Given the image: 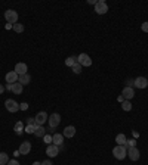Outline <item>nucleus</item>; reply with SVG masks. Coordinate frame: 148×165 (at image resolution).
<instances>
[{
	"label": "nucleus",
	"mask_w": 148,
	"mask_h": 165,
	"mask_svg": "<svg viewBox=\"0 0 148 165\" xmlns=\"http://www.w3.org/2000/svg\"><path fill=\"white\" fill-rule=\"evenodd\" d=\"M27 126H37V124H36V119H34V118H28L27 119Z\"/></svg>",
	"instance_id": "obj_30"
},
{
	"label": "nucleus",
	"mask_w": 148,
	"mask_h": 165,
	"mask_svg": "<svg viewBox=\"0 0 148 165\" xmlns=\"http://www.w3.org/2000/svg\"><path fill=\"white\" fill-rule=\"evenodd\" d=\"M95 12L98 15H104V13L108 12V5L104 2V0H99L96 5H95Z\"/></svg>",
	"instance_id": "obj_4"
},
{
	"label": "nucleus",
	"mask_w": 148,
	"mask_h": 165,
	"mask_svg": "<svg viewBox=\"0 0 148 165\" xmlns=\"http://www.w3.org/2000/svg\"><path fill=\"white\" fill-rule=\"evenodd\" d=\"M20 153L21 155H27V153H30V151H31V143L30 142H22V145L20 146Z\"/></svg>",
	"instance_id": "obj_14"
},
{
	"label": "nucleus",
	"mask_w": 148,
	"mask_h": 165,
	"mask_svg": "<svg viewBox=\"0 0 148 165\" xmlns=\"http://www.w3.org/2000/svg\"><path fill=\"white\" fill-rule=\"evenodd\" d=\"M45 134H46V130H45L43 127L36 126V130H34V136H36V137H45Z\"/></svg>",
	"instance_id": "obj_18"
},
{
	"label": "nucleus",
	"mask_w": 148,
	"mask_h": 165,
	"mask_svg": "<svg viewBox=\"0 0 148 165\" xmlns=\"http://www.w3.org/2000/svg\"><path fill=\"white\" fill-rule=\"evenodd\" d=\"M76 64H77V56H70V58L65 59V65L70 66V68H73Z\"/></svg>",
	"instance_id": "obj_22"
},
{
	"label": "nucleus",
	"mask_w": 148,
	"mask_h": 165,
	"mask_svg": "<svg viewBox=\"0 0 148 165\" xmlns=\"http://www.w3.org/2000/svg\"><path fill=\"white\" fill-rule=\"evenodd\" d=\"M77 62H79L81 66H90L92 65V59H90V56L86 55V53L79 55V56H77Z\"/></svg>",
	"instance_id": "obj_5"
},
{
	"label": "nucleus",
	"mask_w": 148,
	"mask_h": 165,
	"mask_svg": "<svg viewBox=\"0 0 148 165\" xmlns=\"http://www.w3.org/2000/svg\"><path fill=\"white\" fill-rule=\"evenodd\" d=\"M41 165H54V164H52L50 161H43V162H41Z\"/></svg>",
	"instance_id": "obj_35"
},
{
	"label": "nucleus",
	"mask_w": 148,
	"mask_h": 165,
	"mask_svg": "<svg viewBox=\"0 0 148 165\" xmlns=\"http://www.w3.org/2000/svg\"><path fill=\"white\" fill-rule=\"evenodd\" d=\"M113 155H114V158H115V159H119V161H123V159L128 156V147H126V146L117 145L114 149H113Z\"/></svg>",
	"instance_id": "obj_1"
},
{
	"label": "nucleus",
	"mask_w": 148,
	"mask_h": 165,
	"mask_svg": "<svg viewBox=\"0 0 148 165\" xmlns=\"http://www.w3.org/2000/svg\"><path fill=\"white\" fill-rule=\"evenodd\" d=\"M7 165H20V162H18L16 159H12V161H9V162H7Z\"/></svg>",
	"instance_id": "obj_33"
},
{
	"label": "nucleus",
	"mask_w": 148,
	"mask_h": 165,
	"mask_svg": "<svg viewBox=\"0 0 148 165\" xmlns=\"http://www.w3.org/2000/svg\"><path fill=\"white\" fill-rule=\"evenodd\" d=\"M12 28H14L16 33H22V31H24V25H22V24H18V22H16V24H14V25H12Z\"/></svg>",
	"instance_id": "obj_25"
},
{
	"label": "nucleus",
	"mask_w": 148,
	"mask_h": 165,
	"mask_svg": "<svg viewBox=\"0 0 148 165\" xmlns=\"http://www.w3.org/2000/svg\"><path fill=\"white\" fill-rule=\"evenodd\" d=\"M74 134H76V128H74L73 126H68L64 128V137H67V139H70V137H74Z\"/></svg>",
	"instance_id": "obj_15"
},
{
	"label": "nucleus",
	"mask_w": 148,
	"mask_h": 165,
	"mask_svg": "<svg viewBox=\"0 0 148 165\" xmlns=\"http://www.w3.org/2000/svg\"><path fill=\"white\" fill-rule=\"evenodd\" d=\"M33 165H41V162H34Z\"/></svg>",
	"instance_id": "obj_41"
},
{
	"label": "nucleus",
	"mask_w": 148,
	"mask_h": 165,
	"mask_svg": "<svg viewBox=\"0 0 148 165\" xmlns=\"http://www.w3.org/2000/svg\"><path fill=\"white\" fill-rule=\"evenodd\" d=\"M9 162V158H7V153L0 152V165H7Z\"/></svg>",
	"instance_id": "obj_23"
},
{
	"label": "nucleus",
	"mask_w": 148,
	"mask_h": 165,
	"mask_svg": "<svg viewBox=\"0 0 148 165\" xmlns=\"http://www.w3.org/2000/svg\"><path fill=\"white\" fill-rule=\"evenodd\" d=\"M47 118H49V115H47L46 112H39L36 117H34V119H36V124H37V126H43V124L47 121Z\"/></svg>",
	"instance_id": "obj_10"
},
{
	"label": "nucleus",
	"mask_w": 148,
	"mask_h": 165,
	"mask_svg": "<svg viewBox=\"0 0 148 165\" xmlns=\"http://www.w3.org/2000/svg\"><path fill=\"white\" fill-rule=\"evenodd\" d=\"M5 19L7 21V24L14 25V24L18 22V13L15 12L14 9H7L6 12H5Z\"/></svg>",
	"instance_id": "obj_2"
},
{
	"label": "nucleus",
	"mask_w": 148,
	"mask_h": 165,
	"mask_svg": "<svg viewBox=\"0 0 148 165\" xmlns=\"http://www.w3.org/2000/svg\"><path fill=\"white\" fill-rule=\"evenodd\" d=\"M133 81L135 80H128V81H126V87H132L133 86Z\"/></svg>",
	"instance_id": "obj_34"
},
{
	"label": "nucleus",
	"mask_w": 148,
	"mask_h": 165,
	"mask_svg": "<svg viewBox=\"0 0 148 165\" xmlns=\"http://www.w3.org/2000/svg\"><path fill=\"white\" fill-rule=\"evenodd\" d=\"M28 71V66L27 64H24V62H20V64H16L15 66V72L18 74V75H24V74H27Z\"/></svg>",
	"instance_id": "obj_12"
},
{
	"label": "nucleus",
	"mask_w": 148,
	"mask_h": 165,
	"mask_svg": "<svg viewBox=\"0 0 148 165\" xmlns=\"http://www.w3.org/2000/svg\"><path fill=\"white\" fill-rule=\"evenodd\" d=\"M126 142H128V139H126V136L121 133V134H117V137H115V143L120 146H126Z\"/></svg>",
	"instance_id": "obj_19"
},
{
	"label": "nucleus",
	"mask_w": 148,
	"mask_h": 165,
	"mask_svg": "<svg viewBox=\"0 0 148 165\" xmlns=\"http://www.w3.org/2000/svg\"><path fill=\"white\" fill-rule=\"evenodd\" d=\"M18 155H21L20 151H15V152H14V156H18Z\"/></svg>",
	"instance_id": "obj_40"
},
{
	"label": "nucleus",
	"mask_w": 148,
	"mask_h": 165,
	"mask_svg": "<svg viewBox=\"0 0 148 165\" xmlns=\"http://www.w3.org/2000/svg\"><path fill=\"white\" fill-rule=\"evenodd\" d=\"M59 153V146H56V145H49L47 146V149H46V155L47 156H50V158H55L56 155Z\"/></svg>",
	"instance_id": "obj_8"
},
{
	"label": "nucleus",
	"mask_w": 148,
	"mask_h": 165,
	"mask_svg": "<svg viewBox=\"0 0 148 165\" xmlns=\"http://www.w3.org/2000/svg\"><path fill=\"white\" fill-rule=\"evenodd\" d=\"M5 106H6L7 111H9V112H12V113H15V112H18V111H20V103H18V102H15L14 99H7L6 102H5Z\"/></svg>",
	"instance_id": "obj_3"
},
{
	"label": "nucleus",
	"mask_w": 148,
	"mask_h": 165,
	"mask_svg": "<svg viewBox=\"0 0 148 165\" xmlns=\"http://www.w3.org/2000/svg\"><path fill=\"white\" fill-rule=\"evenodd\" d=\"M3 92H5V87H3V86H2V84H0V94H2V93H3Z\"/></svg>",
	"instance_id": "obj_39"
},
{
	"label": "nucleus",
	"mask_w": 148,
	"mask_h": 165,
	"mask_svg": "<svg viewBox=\"0 0 148 165\" xmlns=\"http://www.w3.org/2000/svg\"><path fill=\"white\" fill-rule=\"evenodd\" d=\"M141 30L144 31V33H148V22H144L141 25Z\"/></svg>",
	"instance_id": "obj_31"
},
{
	"label": "nucleus",
	"mask_w": 148,
	"mask_h": 165,
	"mask_svg": "<svg viewBox=\"0 0 148 165\" xmlns=\"http://www.w3.org/2000/svg\"><path fill=\"white\" fill-rule=\"evenodd\" d=\"M18 78H20V75L15 72V71H11V72L6 74V83H9V84H15V83H18Z\"/></svg>",
	"instance_id": "obj_13"
},
{
	"label": "nucleus",
	"mask_w": 148,
	"mask_h": 165,
	"mask_svg": "<svg viewBox=\"0 0 148 165\" xmlns=\"http://www.w3.org/2000/svg\"><path fill=\"white\" fill-rule=\"evenodd\" d=\"M135 146H136V142H135L133 139H132V140H128V142H126V147H135Z\"/></svg>",
	"instance_id": "obj_29"
},
{
	"label": "nucleus",
	"mask_w": 148,
	"mask_h": 165,
	"mask_svg": "<svg viewBox=\"0 0 148 165\" xmlns=\"http://www.w3.org/2000/svg\"><path fill=\"white\" fill-rule=\"evenodd\" d=\"M119 102H121V103H123V102H124V97H123V96H119Z\"/></svg>",
	"instance_id": "obj_38"
},
{
	"label": "nucleus",
	"mask_w": 148,
	"mask_h": 165,
	"mask_svg": "<svg viewBox=\"0 0 148 165\" xmlns=\"http://www.w3.org/2000/svg\"><path fill=\"white\" fill-rule=\"evenodd\" d=\"M121 96L124 97V100L133 99V96H135L133 87H124V89H123V93H121Z\"/></svg>",
	"instance_id": "obj_11"
},
{
	"label": "nucleus",
	"mask_w": 148,
	"mask_h": 165,
	"mask_svg": "<svg viewBox=\"0 0 148 165\" xmlns=\"http://www.w3.org/2000/svg\"><path fill=\"white\" fill-rule=\"evenodd\" d=\"M5 90H12V84H9V83H7L6 87H5Z\"/></svg>",
	"instance_id": "obj_36"
},
{
	"label": "nucleus",
	"mask_w": 148,
	"mask_h": 165,
	"mask_svg": "<svg viewBox=\"0 0 148 165\" xmlns=\"http://www.w3.org/2000/svg\"><path fill=\"white\" fill-rule=\"evenodd\" d=\"M43 140H45V143H46L47 146L52 145V142H54V139H52V136L50 134H45V137H43Z\"/></svg>",
	"instance_id": "obj_27"
},
{
	"label": "nucleus",
	"mask_w": 148,
	"mask_h": 165,
	"mask_svg": "<svg viewBox=\"0 0 148 165\" xmlns=\"http://www.w3.org/2000/svg\"><path fill=\"white\" fill-rule=\"evenodd\" d=\"M96 3H98L96 0H89V5H96Z\"/></svg>",
	"instance_id": "obj_37"
},
{
	"label": "nucleus",
	"mask_w": 148,
	"mask_h": 165,
	"mask_svg": "<svg viewBox=\"0 0 148 165\" xmlns=\"http://www.w3.org/2000/svg\"><path fill=\"white\" fill-rule=\"evenodd\" d=\"M52 139H54V145H56V146H62V143H64V136L62 134H59V133H55L54 136H52Z\"/></svg>",
	"instance_id": "obj_16"
},
{
	"label": "nucleus",
	"mask_w": 148,
	"mask_h": 165,
	"mask_svg": "<svg viewBox=\"0 0 148 165\" xmlns=\"http://www.w3.org/2000/svg\"><path fill=\"white\" fill-rule=\"evenodd\" d=\"M30 81H31V77H30V74H24V75H20V78H18V83H21L22 86H25V84H30Z\"/></svg>",
	"instance_id": "obj_17"
},
{
	"label": "nucleus",
	"mask_w": 148,
	"mask_h": 165,
	"mask_svg": "<svg viewBox=\"0 0 148 165\" xmlns=\"http://www.w3.org/2000/svg\"><path fill=\"white\" fill-rule=\"evenodd\" d=\"M121 109H123V111H126V112H129V111L132 109V103H130V100H124V102L121 103Z\"/></svg>",
	"instance_id": "obj_24"
},
{
	"label": "nucleus",
	"mask_w": 148,
	"mask_h": 165,
	"mask_svg": "<svg viewBox=\"0 0 148 165\" xmlns=\"http://www.w3.org/2000/svg\"><path fill=\"white\" fill-rule=\"evenodd\" d=\"M34 130H36V126H27L24 128V131L28 133V134H34Z\"/></svg>",
	"instance_id": "obj_28"
},
{
	"label": "nucleus",
	"mask_w": 148,
	"mask_h": 165,
	"mask_svg": "<svg viewBox=\"0 0 148 165\" xmlns=\"http://www.w3.org/2000/svg\"><path fill=\"white\" fill-rule=\"evenodd\" d=\"M47 121H49V127H50V128H56L61 122V115L59 113H52V115L47 118Z\"/></svg>",
	"instance_id": "obj_6"
},
{
	"label": "nucleus",
	"mask_w": 148,
	"mask_h": 165,
	"mask_svg": "<svg viewBox=\"0 0 148 165\" xmlns=\"http://www.w3.org/2000/svg\"><path fill=\"white\" fill-rule=\"evenodd\" d=\"M133 86L136 87V89H147L148 80L145 78V77H138V78H135Z\"/></svg>",
	"instance_id": "obj_7"
},
{
	"label": "nucleus",
	"mask_w": 148,
	"mask_h": 165,
	"mask_svg": "<svg viewBox=\"0 0 148 165\" xmlns=\"http://www.w3.org/2000/svg\"><path fill=\"white\" fill-rule=\"evenodd\" d=\"M12 93H14V94H21V93H22V84H21V83L12 84Z\"/></svg>",
	"instance_id": "obj_21"
},
{
	"label": "nucleus",
	"mask_w": 148,
	"mask_h": 165,
	"mask_svg": "<svg viewBox=\"0 0 148 165\" xmlns=\"http://www.w3.org/2000/svg\"><path fill=\"white\" fill-rule=\"evenodd\" d=\"M81 68H83V66H81L79 62H77V64H76V65H74L71 69H73V72H74V74H80V72H81Z\"/></svg>",
	"instance_id": "obj_26"
},
{
	"label": "nucleus",
	"mask_w": 148,
	"mask_h": 165,
	"mask_svg": "<svg viewBox=\"0 0 148 165\" xmlns=\"http://www.w3.org/2000/svg\"><path fill=\"white\" fill-rule=\"evenodd\" d=\"M24 128H25V127H24V124H22V122H21V121H18V122H16V124H15V127H14L15 133H16V134H18V136H21V134H22V133H24Z\"/></svg>",
	"instance_id": "obj_20"
},
{
	"label": "nucleus",
	"mask_w": 148,
	"mask_h": 165,
	"mask_svg": "<svg viewBox=\"0 0 148 165\" xmlns=\"http://www.w3.org/2000/svg\"><path fill=\"white\" fill-rule=\"evenodd\" d=\"M20 109H22V111H27V109H28V105H27V103H21V105H20Z\"/></svg>",
	"instance_id": "obj_32"
},
{
	"label": "nucleus",
	"mask_w": 148,
	"mask_h": 165,
	"mask_svg": "<svg viewBox=\"0 0 148 165\" xmlns=\"http://www.w3.org/2000/svg\"><path fill=\"white\" fill-rule=\"evenodd\" d=\"M128 156L132 159V161H138L139 156H141V152L136 149V146H135V147H128Z\"/></svg>",
	"instance_id": "obj_9"
}]
</instances>
